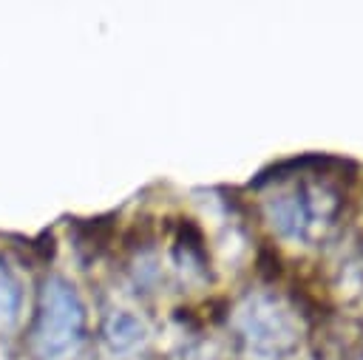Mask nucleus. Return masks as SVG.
I'll use <instances>...</instances> for the list:
<instances>
[{"instance_id": "f257e3e1", "label": "nucleus", "mask_w": 363, "mask_h": 360, "mask_svg": "<svg viewBox=\"0 0 363 360\" xmlns=\"http://www.w3.org/2000/svg\"><path fill=\"white\" fill-rule=\"evenodd\" d=\"M77 326H79V303H77L74 292L62 281L48 283L45 286V309H43L40 326H37V349L43 354L62 351L71 343Z\"/></svg>"}, {"instance_id": "f03ea898", "label": "nucleus", "mask_w": 363, "mask_h": 360, "mask_svg": "<svg viewBox=\"0 0 363 360\" xmlns=\"http://www.w3.org/2000/svg\"><path fill=\"white\" fill-rule=\"evenodd\" d=\"M14 312H17V289L6 278V272L0 269V317H9L11 320Z\"/></svg>"}]
</instances>
